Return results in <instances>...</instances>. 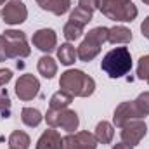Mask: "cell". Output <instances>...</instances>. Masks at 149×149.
Instances as JSON below:
<instances>
[{
    "label": "cell",
    "instance_id": "d4e9b609",
    "mask_svg": "<svg viewBox=\"0 0 149 149\" xmlns=\"http://www.w3.org/2000/svg\"><path fill=\"white\" fill-rule=\"evenodd\" d=\"M10 108H12V102L7 95V90H2L0 92V114H2V118L10 116Z\"/></svg>",
    "mask_w": 149,
    "mask_h": 149
},
{
    "label": "cell",
    "instance_id": "7a4b0ae2",
    "mask_svg": "<svg viewBox=\"0 0 149 149\" xmlns=\"http://www.w3.org/2000/svg\"><path fill=\"white\" fill-rule=\"evenodd\" d=\"M101 70L109 78H121L132 70V54L127 47L111 49L101 61Z\"/></svg>",
    "mask_w": 149,
    "mask_h": 149
},
{
    "label": "cell",
    "instance_id": "f546056e",
    "mask_svg": "<svg viewBox=\"0 0 149 149\" xmlns=\"http://www.w3.org/2000/svg\"><path fill=\"white\" fill-rule=\"evenodd\" d=\"M141 33H142V37L149 38V17H146V19L142 21V24H141Z\"/></svg>",
    "mask_w": 149,
    "mask_h": 149
},
{
    "label": "cell",
    "instance_id": "603a6c76",
    "mask_svg": "<svg viewBox=\"0 0 149 149\" xmlns=\"http://www.w3.org/2000/svg\"><path fill=\"white\" fill-rule=\"evenodd\" d=\"M81 33H83V28L78 26V24H74V23H71V21H68V23L64 24V28H63V35H64V38H66L68 42L78 40V38L81 37Z\"/></svg>",
    "mask_w": 149,
    "mask_h": 149
},
{
    "label": "cell",
    "instance_id": "d6a6232c",
    "mask_svg": "<svg viewBox=\"0 0 149 149\" xmlns=\"http://www.w3.org/2000/svg\"><path fill=\"white\" fill-rule=\"evenodd\" d=\"M0 5H5V0H0Z\"/></svg>",
    "mask_w": 149,
    "mask_h": 149
},
{
    "label": "cell",
    "instance_id": "cb8c5ba5",
    "mask_svg": "<svg viewBox=\"0 0 149 149\" xmlns=\"http://www.w3.org/2000/svg\"><path fill=\"white\" fill-rule=\"evenodd\" d=\"M137 78L149 83V56H142L137 63Z\"/></svg>",
    "mask_w": 149,
    "mask_h": 149
},
{
    "label": "cell",
    "instance_id": "e575fe53",
    "mask_svg": "<svg viewBox=\"0 0 149 149\" xmlns=\"http://www.w3.org/2000/svg\"><path fill=\"white\" fill-rule=\"evenodd\" d=\"M9 149H10V148H9Z\"/></svg>",
    "mask_w": 149,
    "mask_h": 149
},
{
    "label": "cell",
    "instance_id": "2e32d148",
    "mask_svg": "<svg viewBox=\"0 0 149 149\" xmlns=\"http://www.w3.org/2000/svg\"><path fill=\"white\" fill-rule=\"evenodd\" d=\"M37 70L38 73L42 74L43 78H47V80H52L56 73H57V63L47 54V56H42L40 59H38V64H37Z\"/></svg>",
    "mask_w": 149,
    "mask_h": 149
},
{
    "label": "cell",
    "instance_id": "4fadbf2b",
    "mask_svg": "<svg viewBox=\"0 0 149 149\" xmlns=\"http://www.w3.org/2000/svg\"><path fill=\"white\" fill-rule=\"evenodd\" d=\"M35 149H63V137L56 128L45 130L37 141Z\"/></svg>",
    "mask_w": 149,
    "mask_h": 149
},
{
    "label": "cell",
    "instance_id": "7402d4cb",
    "mask_svg": "<svg viewBox=\"0 0 149 149\" xmlns=\"http://www.w3.org/2000/svg\"><path fill=\"white\" fill-rule=\"evenodd\" d=\"M21 120H23V123L26 125V127H38L40 123H42V120H43V116H42V113L35 109V108H23V111H21Z\"/></svg>",
    "mask_w": 149,
    "mask_h": 149
},
{
    "label": "cell",
    "instance_id": "83f0119b",
    "mask_svg": "<svg viewBox=\"0 0 149 149\" xmlns=\"http://www.w3.org/2000/svg\"><path fill=\"white\" fill-rule=\"evenodd\" d=\"M97 3H99V0H78V5L90 10V12H94L97 9Z\"/></svg>",
    "mask_w": 149,
    "mask_h": 149
},
{
    "label": "cell",
    "instance_id": "7c38bea8",
    "mask_svg": "<svg viewBox=\"0 0 149 149\" xmlns=\"http://www.w3.org/2000/svg\"><path fill=\"white\" fill-rule=\"evenodd\" d=\"M31 42H33V45L37 47L38 50H42L45 54H50L57 47V35L50 28H42V30H38V31L33 33Z\"/></svg>",
    "mask_w": 149,
    "mask_h": 149
},
{
    "label": "cell",
    "instance_id": "44dd1931",
    "mask_svg": "<svg viewBox=\"0 0 149 149\" xmlns=\"http://www.w3.org/2000/svg\"><path fill=\"white\" fill-rule=\"evenodd\" d=\"M70 21L83 28V26H87V24L92 21V12L78 5V7H74L73 10L70 12Z\"/></svg>",
    "mask_w": 149,
    "mask_h": 149
},
{
    "label": "cell",
    "instance_id": "9c48e42d",
    "mask_svg": "<svg viewBox=\"0 0 149 149\" xmlns=\"http://www.w3.org/2000/svg\"><path fill=\"white\" fill-rule=\"evenodd\" d=\"M142 118H146V116L141 113V109L137 108V104H135L134 101H125V102H121V104L114 109L113 125L118 127V128H121V127L127 125L128 121H132V120H142Z\"/></svg>",
    "mask_w": 149,
    "mask_h": 149
},
{
    "label": "cell",
    "instance_id": "ffe728a7",
    "mask_svg": "<svg viewBox=\"0 0 149 149\" xmlns=\"http://www.w3.org/2000/svg\"><path fill=\"white\" fill-rule=\"evenodd\" d=\"M71 102H73V95H70L64 90H57L56 94H52V97L49 101V108L50 109H63V108H68Z\"/></svg>",
    "mask_w": 149,
    "mask_h": 149
},
{
    "label": "cell",
    "instance_id": "4dcf8cb0",
    "mask_svg": "<svg viewBox=\"0 0 149 149\" xmlns=\"http://www.w3.org/2000/svg\"><path fill=\"white\" fill-rule=\"evenodd\" d=\"M113 149H134L132 146H128V144H125V142H120V144H114Z\"/></svg>",
    "mask_w": 149,
    "mask_h": 149
},
{
    "label": "cell",
    "instance_id": "f1b7e54d",
    "mask_svg": "<svg viewBox=\"0 0 149 149\" xmlns=\"http://www.w3.org/2000/svg\"><path fill=\"white\" fill-rule=\"evenodd\" d=\"M10 80H12V71L7 70V68H2V70H0V87L7 85Z\"/></svg>",
    "mask_w": 149,
    "mask_h": 149
},
{
    "label": "cell",
    "instance_id": "e0dca14e",
    "mask_svg": "<svg viewBox=\"0 0 149 149\" xmlns=\"http://www.w3.org/2000/svg\"><path fill=\"white\" fill-rule=\"evenodd\" d=\"M43 10H49L56 16H63L70 10L71 7V0H45L42 5H40Z\"/></svg>",
    "mask_w": 149,
    "mask_h": 149
},
{
    "label": "cell",
    "instance_id": "484cf974",
    "mask_svg": "<svg viewBox=\"0 0 149 149\" xmlns=\"http://www.w3.org/2000/svg\"><path fill=\"white\" fill-rule=\"evenodd\" d=\"M134 102L137 104V108L141 109V113H142L144 116H148L149 114V92H142Z\"/></svg>",
    "mask_w": 149,
    "mask_h": 149
},
{
    "label": "cell",
    "instance_id": "6da1fadb",
    "mask_svg": "<svg viewBox=\"0 0 149 149\" xmlns=\"http://www.w3.org/2000/svg\"><path fill=\"white\" fill-rule=\"evenodd\" d=\"M59 87L73 97H90L95 90V81L81 70H66L59 78Z\"/></svg>",
    "mask_w": 149,
    "mask_h": 149
},
{
    "label": "cell",
    "instance_id": "d6986e66",
    "mask_svg": "<svg viewBox=\"0 0 149 149\" xmlns=\"http://www.w3.org/2000/svg\"><path fill=\"white\" fill-rule=\"evenodd\" d=\"M31 144V139L23 130H14L9 135V148L10 149H28Z\"/></svg>",
    "mask_w": 149,
    "mask_h": 149
},
{
    "label": "cell",
    "instance_id": "3957f363",
    "mask_svg": "<svg viewBox=\"0 0 149 149\" xmlns=\"http://www.w3.org/2000/svg\"><path fill=\"white\" fill-rule=\"evenodd\" d=\"M97 9L108 19L120 21V23H132L139 14L132 0H99Z\"/></svg>",
    "mask_w": 149,
    "mask_h": 149
},
{
    "label": "cell",
    "instance_id": "52a82bcc",
    "mask_svg": "<svg viewBox=\"0 0 149 149\" xmlns=\"http://www.w3.org/2000/svg\"><path fill=\"white\" fill-rule=\"evenodd\" d=\"M0 17L5 24H10V26H16V24H21L26 21L28 17V9L26 5L21 2V0H10L7 2L2 10H0Z\"/></svg>",
    "mask_w": 149,
    "mask_h": 149
},
{
    "label": "cell",
    "instance_id": "ba28073f",
    "mask_svg": "<svg viewBox=\"0 0 149 149\" xmlns=\"http://www.w3.org/2000/svg\"><path fill=\"white\" fill-rule=\"evenodd\" d=\"M146 134H148V125H146L144 120H132L127 125H123L121 132H120L121 142H125L132 148L141 144V141L146 137Z\"/></svg>",
    "mask_w": 149,
    "mask_h": 149
},
{
    "label": "cell",
    "instance_id": "277c9868",
    "mask_svg": "<svg viewBox=\"0 0 149 149\" xmlns=\"http://www.w3.org/2000/svg\"><path fill=\"white\" fill-rule=\"evenodd\" d=\"M108 35H109V28H106V26H97V28L90 30L87 33V37L83 38V42L80 43V47L76 49L78 59L83 63H90L92 59H95L101 52L102 43L108 42Z\"/></svg>",
    "mask_w": 149,
    "mask_h": 149
},
{
    "label": "cell",
    "instance_id": "836d02e7",
    "mask_svg": "<svg viewBox=\"0 0 149 149\" xmlns=\"http://www.w3.org/2000/svg\"><path fill=\"white\" fill-rule=\"evenodd\" d=\"M142 2H144V3H146V5H149V0H142Z\"/></svg>",
    "mask_w": 149,
    "mask_h": 149
},
{
    "label": "cell",
    "instance_id": "30bf717a",
    "mask_svg": "<svg viewBox=\"0 0 149 149\" xmlns=\"http://www.w3.org/2000/svg\"><path fill=\"white\" fill-rule=\"evenodd\" d=\"M97 148V139L94 134L83 130V132H74L63 137V149H95Z\"/></svg>",
    "mask_w": 149,
    "mask_h": 149
},
{
    "label": "cell",
    "instance_id": "8fae6325",
    "mask_svg": "<svg viewBox=\"0 0 149 149\" xmlns=\"http://www.w3.org/2000/svg\"><path fill=\"white\" fill-rule=\"evenodd\" d=\"M40 92V81H38L37 76L26 73L21 74L19 80L16 81V95L21 99V101H31L35 99Z\"/></svg>",
    "mask_w": 149,
    "mask_h": 149
},
{
    "label": "cell",
    "instance_id": "1f68e13d",
    "mask_svg": "<svg viewBox=\"0 0 149 149\" xmlns=\"http://www.w3.org/2000/svg\"><path fill=\"white\" fill-rule=\"evenodd\" d=\"M35 2H37L38 5H42V3H43V2H45V0H35Z\"/></svg>",
    "mask_w": 149,
    "mask_h": 149
},
{
    "label": "cell",
    "instance_id": "5bb4252c",
    "mask_svg": "<svg viewBox=\"0 0 149 149\" xmlns=\"http://www.w3.org/2000/svg\"><path fill=\"white\" fill-rule=\"evenodd\" d=\"M108 42L113 45H125L132 42V31L127 26H113L109 28V35H108Z\"/></svg>",
    "mask_w": 149,
    "mask_h": 149
},
{
    "label": "cell",
    "instance_id": "5b68a950",
    "mask_svg": "<svg viewBox=\"0 0 149 149\" xmlns=\"http://www.w3.org/2000/svg\"><path fill=\"white\" fill-rule=\"evenodd\" d=\"M43 118L50 128H61L68 134H74V130H78V125H80L78 114L68 108H63V109H50L49 108Z\"/></svg>",
    "mask_w": 149,
    "mask_h": 149
},
{
    "label": "cell",
    "instance_id": "4316f807",
    "mask_svg": "<svg viewBox=\"0 0 149 149\" xmlns=\"http://www.w3.org/2000/svg\"><path fill=\"white\" fill-rule=\"evenodd\" d=\"M10 59V50H9V43L3 35H0V63Z\"/></svg>",
    "mask_w": 149,
    "mask_h": 149
},
{
    "label": "cell",
    "instance_id": "9a60e30c",
    "mask_svg": "<svg viewBox=\"0 0 149 149\" xmlns=\"http://www.w3.org/2000/svg\"><path fill=\"white\" fill-rule=\"evenodd\" d=\"M94 135H95L99 144H111L113 137H114V125L106 121V120L99 121L97 127H95V134Z\"/></svg>",
    "mask_w": 149,
    "mask_h": 149
},
{
    "label": "cell",
    "instance_id": "8992f818",
    "mask_svg": "<svg viewBox=\"0 0 149 149\" xmlns=\"http://www.w3.org/2000/svg\"><path fill=\"white\" fill-rule=\"evenodd\" d=\"M3 37L9 43V50H10V59H23L30 56V47H28V40L26 35L19 30H5Z\"/></svg>",
    "mask_w": 149,
    "mask_h": 149
},
{
    "label": "cell",
    "instance_id": "ac0fdd59",
    "mask_svg": "<svg viewBox=\"0 0 149 149\" xmlns=\"http://www.w3.org/2000/svg\"><path fill=\"white\" fill-rule=\"evenodd\" d=\"M76 57H78L76 56V49L70 42L68 43H61V47H57V59L61 61V64L71 66V64H74Z\"/></svg>",
    "mask_w": 149,
    "mask_h": 149
}]
</instances>
